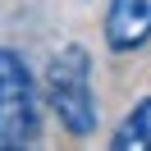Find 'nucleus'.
Returning a JSON list of instances; mask_svg holds the SVG:
<instances>
[{
  "mask_svg": "<svg viewBox=\"0 0 151 151\" xmlns=\"http://www.w3.org/2000/svg\"><path fill=\"white\" fill-rule=\"evenodd\" d=\"M151 41V0H110L105 9V46L114 55H133Z\"/></svg>",
  "mask_w": 151,
  "mask_h": 151,
  "instance_id": "3",
  "label": "nucleus"
},
{
  "mask_svg": "<svg viewBox=\"0 0 151 151\" xmlns=\"http://www.w3.org/2000/svg\"><path fill=\"white\" fill-rule=\"evenodd\" d=\"M41 133V110H37V83L23 55L0 46V151L32 147Z\"/></svg>",
  "mask_w": 151,
  "mask_h": 151,
  "instance_id": "2",
  "label": "nucleus"
},
{
  "mask_svg": "<svg viewBox=\"0 0 151 151\" xmlns=\"http://www.w3.org/2000/svg\"><path fill=\"white\" fill-rule=\"evenodd\" d=\"M46 105L55 110L60 128L73 137H92L96 133V92H92V55L83 46H64L46 69Z\"/></svg>",
  "mask_w": 151,
  "mask_h": 151,
  "instance_id": "1",
  "label": "nucleus"
},
{
  "mask_svg": "<svg viewBox=\"0 0 151 151\" xmlns=\"http://www.w3.org/2000/svg\"><path fill=\"white\" fill-rule=\"evenodd\" d=\"M110 151H151V96L133 105V114L114 128Z\"/></svg>",
  "mask_w": 151,
  "mask_h": 151,
  "instance_id": "4",
  "label": "nucleus"
}]
</instances>
